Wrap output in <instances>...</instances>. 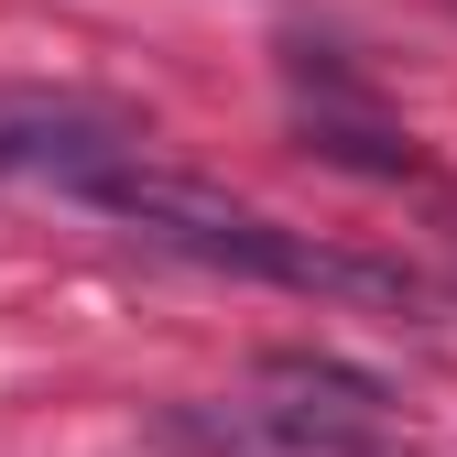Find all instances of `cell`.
Here are the masks:
<instances>
[{"label": "cell", "mask_w": 457, "mask_h": 457, "mask_svg": "<svg viewBox=\"0 0 457 457\" xmlns=\"http://www.w3.org/2000/svg\"><path fill=\"white\" fill-rule=\"evenodd\" d=\"M305 153L360 163V175H425V153H414V142H392L381 120H337V109H305Z\"/></svg>", "instance_id": "obj_4"}, {"label": "cell", "mask_w": 457, "mask_h": 457, "mask_svg": "<svg viewBox=\"0 0 457 457\" xmlns=\"http://www.w3.org/2000/svg\"><path fill=\"white\" fill-rule=\"evenodd\" d=\"M142 153L131 109H109L87 87H0V175H44V186H87L98 163Z\"/></svg>", "instance_id": "obj_3"}, {"label": "cell", "mask_w": 457, "mask_h": 457, "mask_svg": "<svg viewBox=\"0 0 457 457\" xmlns=\"http://www.w3.org/2000/svg\"><path fill=\"white\" fill-rule=\"evenodd\" d=\"M77 196H87V207H109L120 228H142V240H163V251L207 262V272L295 283V295H414L403 272H381V262H349V251L305 240V228H283V218L240 207L228 186H207V175H175V163H142V153L98 163V175H87Z\"/></svg>", "instance_id": "obj_1"}, {"label": "cell", "mask_w": 457, "mask_h": 457, "mask_svg": "<svg viewBox=\"0 0 457 457\" xmlns=\"http://www.w3.org/2000/svg\"><path fill=\"white\" fill-rule=\"evenodd\" d=\"M262 392H272V403H240L228 425L175 414V436L186 446H272V457H392L381 392L360 370H337V360H272Z\"/></svg>", "instance_id": "obj_2"}]
</instances>
